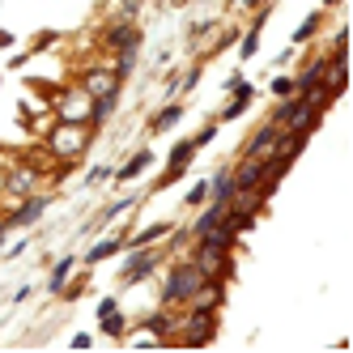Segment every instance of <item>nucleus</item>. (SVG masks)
<instances>
[{
    "mask_svg": "<svg viewBox=\"0 0 353 353\" xmlns=\"http://www.w3.org/2000/svg\"><path fill=\"white\" fill-rule=\"evenodd\" d=\"M5 239H9V225H5V213H0V247H5Z\"/></svg>",
    "mask_w": 353,
    "mask_h": 353,
    "instance_id": "nucleus-42",
    "label": "nucleus"
},
{
    "mask_svg": "<svg viewBox=\"0 0 353 353\" xmlns=\"http://www.w3.org/2000/svg\"><path fill=\"white\" fill-rule=\"evenodd\" d=\"M77 85L90 94V98H119L123 94V77L111 68V64H90L77 72Z\"/></svg>",
    "mask_w": 353,
    "mask_h": 353,
    "instance_id": "nucleus-9",
    "label": "nucleus"
},
{
    "mask_svg": "<svg viewBox=\"0 0 353 353\" xmlns=\"http://www.w3.org/2000/svg\"><path fill=\"white\" fill-rule=\"evenodd\" d=\"M217 128H221L217 119H213V123H205V128H200V132L192 137V145H196V149H205V145H213V141H217Z\"/></svg>",
    "mask_w": 353,
    "mask_h": 353,
    "instance_id": "nucleus-32",
    "label": "nucleus"
},
{
    "mask_svg": "<svg viewBox=\"0 0 353 353\" xmlns=\"http://www.w3.org/2000/svg\"><path fill=\"white\" fill-rule=\"evenodd\" d=\"M179 119H183V103H166V107H158L154 119H149V132H170Z\"/></svg>",
    "mask_w": 353,
    "mask_h": 353,
    "instance_id": "nucleus-23",
    "label": "nucleus"
},
{
    "mask_svg": "<svg viewBox=\"0 0 353 353\" xmlns=\"http://www.w3.org/2000/svg\"><path fill=\"white\" fill-rule=\"evenodd\" d=\"M268 123H272V128H281V132H307L311 137L319 123H323V111H311L298 94H290V98H276Z\"/></svg>",
    "mask_w": 353,
    "mask_h": 353,
    "instance_id": "nucleus-4",
    "label": "nucleus"
},
{
    "mask_svg": "<svg viewBox=\"0 0 353 353\" xmlns=\"http://www.w3.org/2000/svg\"><path fill=\"white\" fill-rule=\"evenodd\" d=\"M251 103H256V85H251V90H243V94H230V103H225V111L217 115V123H230V119H243Z\"/></svg>",
    "mask_w": 353,
    "mask_h": 353,
    "instance_id": "nucleus-22",
    "label": "nucleus"
},
{
    "mask_svg": "<svg viewBox=\"0 0 353 353\" xmlns=\"http://www.w3.org/2000/svg\"><path fill=\"white\" fill-rule=\"evenodd\" d=\"M332 5H341V0H323V9H332Z\"/></svg>",
    "mask_w": 353,
    "mask_h": 353,
    "instance_id": "nucleus-43",
    "label": "nucleus"
},
{
    "mask_svg": "<svg viewBox=\"0 0 353 353\" xmlns=\"http://www.w3.org/2000/svg\"><path fill=\"white\" fill-rule=\"evenodd\" d=\"M196 154H200V149L192 145V137H188V141H174V145H170V154H166V170L158 174V183H154V188H158V192H166L170 183H179L183 174L192 170Z\"/></svg>",
    "mask_w": 353,
    "mask_h": 353,
    "instance_id": "nucleus-11",
    "label": "nucleus"
},
{
    "mask_svg": "<svg viewBox=\"0 0 353 353\" xmlns=\"http://www.w3.org/2000/svg\"><path fill=\"white\" fill-rule=\"evenodd\" d=\"M26 247H30V243H26V239H21V243H13V247H9V251H5V260H17V256H21V251H26Z\"/></svg>",
    "mask_w": 353,
    "mask_h": 353,
    "instance_id": "nucleus-39",
    "label": "nucleus"
},
{
    "mask_svg": "<svg viewBox=\"0 0 353 353\" xmlns=\"http://www.w3.org/2000/svg\"><path fill=\"white\" fill-rule=\"evenodd\" d=\"M72 268H77V256H60V264L52 268V276H47V294H60L64 281L72 276Z\"/></svg>",
    "mask_w": 353,
    "mask_h": 353,
    "instance_id": "nucleus-24",
    "label": "nucleus"
},
{
    "mask_svg": "<svg viewBox=\"0 0 353 353\" xmlns=\"http://www.w3.org/2000/svg\"><path fill=\"white\" fill-rule=\"evenodd\" d=\"M319 26H323V13H311L307 21H302V26L290 34V47H302V43H311L315 34H319Z\"/></svg>",
    "mask_w": 353,
    "mask_h": 353,
    "instance_id": "nucleus-25",
    "label": "nucleus"
},
{
    "mask_svg": "<svg viewBox=\"0 0 353 353\" xmlns=\"http://www.w3.org/2000/svg\"><path fill=\"white\" fill-rule=\"evenodd\" d=\"M98 52L103 56H141V26L132 17H115L98 34Z\"/></svg>",
    "mask_w": 353,
    "mask_h": 353,
    "instance_id": "nucleus-5",
    "label": "nucleus"
},
{
    "mask_svg": "<svg viewBox=\"0 0 353 353\" xmlns=\"http://www.w3.org/2000/svg\"><path fill=\"white\" fill-rule=\"evenodd\" d=\"M217 341V311H188L179 307V319H174V336L170 345H183V349H205Z\"/></svg>",
    "mask_w": 353,
    "mask_h": 353,
    "instance_id": "nucleus-2",
    "label": "nucleus"
},
{
    "mask_svg": "<svg viewBox=\"0 0 353 353\" xmlns=\"http://www.w3.org/2000/svg\"><path fill=\"white\" fill-rule=\"evenodd\" d=\"M179 5H188V0H179Z\"/></svg>",
    "mask_w": 353,
    "mask_h": 353,
    "instance_id": "nucleus-44",
    "label": "nucleus"
},
{
    "mask_svg": "<svg viewBox=\"0 0 353 353\" xmlns=\"http://www.w3.org/2000/svg\"><path fill=\"white\" fill-rule=\"evenodd\" d=\"M225 217V205H213V200H205V205H200V213L192 217V225H188V239H200V234H209L213 225Z\"/></svg>",
    "mask_w": 353,
    "mask_h": 353,
    "instance_id": "nucleus-17",
    "label": "nucleus"
},
{
    "mask_svg": "<svg viewBox=\"0 0 353 353\" xmlns=\"http://www.w3.org/2000/svg\"><path fill=\"white\" fill-rule=\"evenodd\" d=\"M137 209V196H123V200H111V205L103 209V217H98V221H119V217H128Z\"/></svg>",
    "mask_w": 353,
    "mask_h": 353,
    "instance_id": "nucleus-27",
    "label": "nucleus"
},
{
    "mask_svg": "<svg viewBox=\"0 0 353 353\" xmlns=\"http://www.w3.org/2000/svg\"><path fill=\"white\" fill-rule=\"evenodd\" d=\"M260 5H268V0H243V9H247V13H256Z\"/></svg>",
    "mask_w": 353,
    "mask_h": 353,
    "instance_id": "nucleus-41",
    "label": "nucleus"
},
{
    "mask_svg": "<svg viewBox=\"0 0 353 353\" xmlns=\"http://www.w3.org/2000/svg\"><path fill=\"white\" fill-rule=\"evenodd\" d=\"M205 200H209V179H200V183L188 188V209H200Z\"/></svg>",
    "mask_w": 353,
    "mask_h": 353,
    "instance_id": "nucleus-31",
    "label": "nucleus"
},
{
    "mask_svg": "<svg viewBox=\"0 0 353 353\" xmlns=\"http://www.w3.org/2000/svg\"><path fill=\"white\" fill-rule=\"evenodd\" d=\"M230 174H234V188H260L264 166L256 158H239V166H230Z\"/></svg>",
    "mask_w": 353,
    "mask_h": 353,
    "instance_id": "nucleus-20",
    "label": "nucleus"
},
{
    "mask_svg": "<svg viewBox=\"0 0 353 353\" xmlns=\"http://www.w3.org/2000/svg\"><path fill=\"white\" fill-rule=\"evenodd\" d=\"M103 336H111V341H123V336H128V315H123V311H111V315H103Z\"/></svg>",
    "mask_w": 353,
    "mask_h": 353,
    "instance_id": "nucleus-26",
    "label": "nucleus"
},
{
    "mask_svg": "<svg viewBox=\"0 0 353 353\" xmlns=\"http://www.w3.org/2000/svg\"><path fill=\"white\" fill-rule=\"evenodd\" d=\"M39 179H43V170L34 166V162H13L9 170H5V196L9 200H21V196H30L34 188H39Z\"/></svg>",
    "mask_w": 353,
    "mask_h": 353,
    "instance_id": "nucleus-12",
    "label": "nucleus"
},
{
    "mask_svg": "<svg viewBox=\"0 0 353 353\" xmlns=\"http://www.w3.org/2000/svg\"><path fill=\"white\" fill-rule=\"evenodd\" d=\"M205 276H221V281H230L234 276V251L230 247H217L209 239H192V256H188Z\"/></svg>",
    "mask_w": 353,
    "mask_h": 353,
    "instance_id": "nucleus-8",
    "label": "nucleus"
},
{
    "mask_svg": "<svg viewBox=\"0 0 353 353\" xmlns=\"http://www.w3.org/2000/svg\"><path fill=\"white\" fill-rule=\"evenodd\" d=\"M85 285H90V272H81V276H68V281H64V290H60L56 298L72 302V298H81V294H85Z\"/></svg>",
    "mask_w": 353,
    "mask_h": 353,
    "instance_id": "nucleus-30",
    "label": "nucleus"
},
{
    "mask_svg": "<svg viewBox=\"0 0 353 353\" xmlns=\"http://www.w3.org/2000/svg\"><path fill=\"white\" fill-rule=\"evenodd\" d=\"M276 98H290L294 94V77H272V85H268Z\"/></svg>",
    "mask_w": 353,
    "mask_h": 353,
    "instance_id": "nucleus-35",
    "label": "nucleus"
},
{
    "mask_svg": "<svg viewBox=\"0 0 353 353\" xmlns=\"http://www.w3.org/2000/svg\"><path fill=\"white\" fill-rule=\"evenodd\" d=\"M90 145H94V128H90V123H60V119H52V128L43 132L39 149L56 166H72V162H81L90 154Z\"/></svg>",
    "mask_w": 353,
    "mask_h": 353,
    "instance_id": "nucleus-1",
    "label": "nucleus"
},
{
    "mask_svg": "<svg viewBox=\"0 0 353 353\" xmlns=\"http://www.w3.org/2000/svg\"><path fill=\"white\" fill-rule=\"evenodd\" d=\"M323 72H327V56H315L302 72H294V94H302V90H311V85H319L323 81Z\"/></svg>",
    "mask_w": 353,
    "mask_h": 353,
    "instance_id": "nucleus-21",
    "label": "nucleus"
},
{
    "mask_svg": "<svg viewBox=\"0 0 353 353\" xmlns=\"http://www.w3.org/2000/svg\"><path fill=\"white\" fill-rule=\"evenodd\" d=\"M103 179H111V166H90V174H85V183L94 188V183H103Z\"/></svg>",
    "mask_w": 353,
    "mask_h": 353,
    "instance_id": "nucleus-36",
    "label": "nucleus"
},
{
    "mask_svg": "<svg viewBox=\"0 0 353 353\" xmlns=\"http://www.w3.org/2000/svg\"><path fill=\"white\" fill-rule=\"evenodd\" d=\"M188 311H225V281L221 276H205L196 290H192V298H188Z\"/></svg>",
    "mask_w": 353,
    "mask_h": 353,
    "instance_id": "nucleus-13",
    "label": "nucleus"
},
{
    "mask_svg": "<svg viewBox=\"0 0 353 353\" xmlns=\"http://www.w3.org/2000/svg\"><path fill=\"white\" fill-rule=\"evenodd\" d=\"M149 166H154V149H137V154L123 162L119 170H111V174H115V183H132V179H141Z\"/></svg>",
    "mask_w": 353,
    "mask_h": 353,
    "instance_id": "nucleus-18",
    "label": "nucleus"
},
{
    "mask_svg": "<svg viewBox=\"0 0 353 353\" xmlns=\"http://www.w3.org/2000/svg\"><path fill=\"white\" fill-rule=\"evenodd\" d=\"M13 47V30H0V52H9Z\"/></svg>",
    "mask_w": 353,
    "mask_h": 353,
    "instance_id": "nucleus-40",
    "label": "nucleus"
},
{
    "mask_svg": "<svg viewBox=\"0 0 353 353\" xmlns=\"http://www.w3.org/2000/svg\"><path fill=\"white\" fill-rule=\"evenodd\" d=\"M90 345H94L90 332H77V336H72V349H90Z\"/></svg>",
    "mask_w": 353,
    "mask_h": 353,
    "instance_id": "nucleus-38",
    "label": "nucleus"
},
{
    "mask_svg": "<svg viewBox=\"0 0 353 353\" xmlns=\"http://www.w3.org/2000/svg\"><path fill=\"white\" fill-rule=\"evenodd\" d=\"M200 85V64H192V72H183V77H179V94H192Z\"/></svg>",
    "mask_w": 353,
    "mask_h": 353,
    "instance_id": "nucleus-33",
    "label": "nucleus"
},
{
    "mask_svg": "<svg viewBox=\"0 0 353 353\" xmlns=\"http://www.w3.org/2000/svg\"><path fill=\"white\" fill-rule=\"evenodd\" d=\"M115 107H119V98H94V119L90 123H94V128H103V123L115 115Z\"/></svg>",
    "mask_w": 353,
    "mask_h": 353,
    "instance_id": "nucleus-29",
    "label": "nucleus"
},
{
    "mask_svg": "<svg viewBox=\"0 0 353 353\" xmlns=\"http://www.w3.org/2000/svg\"><path fill=\"white\" fill-rule=\"evenodd\" d=\"M170 234H174V225H170V221H149V225H141L137 234L123 239V247H154V243H166Z\"/></svg>",
    "mask_w": 353,
    "mask_h": 353,
    "instance_id": "nucleus-16",
    "label": "nucleus"
},
{
    "mask_svg": "<svg viewBox=\"0 0 353 353\" xmlns=\"http://www.w3.org/2000/svg\"><path fill=\"white\" fill-rule=\"evenodd\" d=\"M111 311H119V298H115V294L98 298V319H103V315H111Z\"/></svg>",
    "mask_w": 353,
    "mask_h": 353,
    "instance_id": "nucleus-37",
    "label": "nucleus"
},
{
    "mask_svg": "<svg viewBox=\"0 0 353 353\" xmlns=\"http://www.w3.org/2000/svg\"><path fill=\"white\" fill-rule=\"evenodd\" d=\"M123 239H128V217H123V225H119V230H111L107 239H98L90 251H85V268H98V264H107V260H115L119 256V251H123Z\"/></svg>",
    "mask_w": 353,
    "mask_h": 353,
    "instance_id": "nucleus-15",
    "label": "nucleus"
},
{
    "mask_svg": "<svg viewBox=\"0 0 353 353\" xmlns=\"http://www.w3.org/2000/svg\"><path fill=\"white\" fill-rule=\"evenodd\" d=\"M158 264H162V243H154V247H123L119 285H123V290H132V285L149 281V276L158 272Z\"/></svg>",
    "mask_w": 353,
    "mask_h": 353,
    "instance_id": "nucleus-6",
    "label": "nucleus"
},
{
    "mask_svg": "<svg viewBox=\"0 0 353 353\" xmlns=\"http://www.w3.org/2000/svg\"><path fill=\"white\" fill-rule=\"evenodd\" d=\"M52 119H60V123H90L94 119V98L77 85V81H68L56 98H52ZM94 128V123H90ZM98 132V128H94Z\"/></svg>",
    "mask_w": 353,
    "mask_h": 353,
    "instance_id": "nucleus-7",
    "label": "nucleus"
},
{
    "mask_svg": "<svg viewBox=\"0 0 353 353\" xmlns=\"http://www.w3.org/2000/svg\"><path fill=\"white\" fill-rule=\"evenodd\" d=\"M243 90H251V81L243 72H230V77H225V94H243Z\"/></svg>",
    "mask_w": 353,
    "mask_h": 353,
    "instance_id": "nucleus-34",
    "label": "nucleus"
},
{
    "mask_svg": "<svg viewBox=\"0 0 353 353\" xmlns=\"http://www.w3.org/2000/svg\"><path fill=\"white\" fill-rule=\"evenodd\" d=\"M234 192H239V188H234L230 166L213 170V179H209V200H213V205H230V196H234Z\"/></svg>",
    "mask_w": 353,
    "mask_h": 353,
    "instance_id": "nucleus-19",
    "label": "nucleus"
},
{
    "mask_svg": "<svg viewBox=\"0 0 353 353\" xmlns=\"http://www.w3.org/2000/svg\"><path fill=\"white\" fill-rule=\"evenodd\" d=\"M137 9H141V0H107V5H103L107 21H115V17H137Z\"/></svg>",
    "mask_w": 353,
    "mask_h": 353,
    "instance_id": "nucleus-28",
    "label": "nucleus"
},
{
    "mask_svg": "<svg viewBox=\"0 0 353 353\" xmlns=\"http://www.w3.org/2000/svg\"><path fill=\"white\" fill-rule=\"evenodd\" d=\"M200 281H205V272H200L188 256L174 260V264L166 268L162 290H158V307H188V298H192V290H196Z\"/></svg>",
    "mask_w": 353,
    "mask_h": 353,
    "instance_id": "nucleus-3",
    "label": "nucleus"
},
{
    "mask_svg": "<svg viewBox=\"0 0 353 353\" xmlns=\"http://www.w3.org/2000/svg\"><path fill=\"white\" fill-rule=\"evenodd\" d=\"M276 137H281V128H272V123L264 119L260 128L247 137V145H243V158H256L260 166H264V162H272V154H276Z\"/></svg>",
    "mask_w": 353,
    "mask_h": 353,
    "instance_id": "nucleus-14",
    "label": "nucleus"
},
{
    "mask_svg": "<svg viewBox=\"0 0 353 353\" xmlns=\"http://www.w3.org/2000/svg\"><path fill=\"white\" fill-rule=\"evenodd\" d=\"M47 205H52V196H47V192H30V196L13 200V205L5 209V225H9V234H13V230H30V225L47 213Z\"/></svg>",
    "mask_w": 353,
    "mask_h": 353,
    "instance_id": "nucleus-10",
    "label": "nucleus"
}]
</instances>
